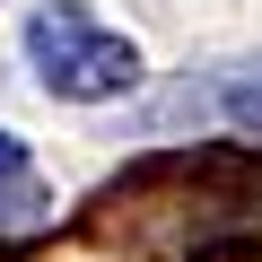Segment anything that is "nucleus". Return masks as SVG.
Instances as JSON below:
<instances>
[{
    "label": "nucleus",
    "mask_w": 262,
    "mask_h": 262,
    "mask_svg": "<svg viewBox=\"0 0 262 262\" xmlns=\"http://www.w3.org/2000/svg\"><path fill=\"white\" fill-rule=\"evenodd\" d=\"M35 219H53V192L27 166V140L0 131V236H9V227H35Z\"/></svg>",
    "instance_id": "f03ea898"
},
{
    "label": "nucleus",
    "mask_w": 262,
    "mask_h": 262,
    "mask_svg": "<svg viewBox=\"0 0 262 262\" xmlns=\"http://www.w3.org/2000/svg\"><path fill=\"white\" fill-rule=\"evenodd\" d=\"M219 105H227V122L245 131V140H262V70H245V79H227V96H219Z\"/></svg>",
    "instance_id": "7ed1b4c3"
},
{
    "label": "nucleus",
    "mask_w": 262,
    "mask_h": 262,
    "mask_svg": "<svg viewBox=\"0 0 262 262\" xmlns=\"http://www.w3.org/2000/svg\"><path fill=\"white\" fill-rule=\"evenodd\" d=\"M0 262H9V245H0Z\"/></svg>",
    "instance_id": "20e7f679"
},
{
    "label": "nucleus",
    "mask_w": 262,
    "mask_h": 262,
    "mask_svg": "<svg viewBox=\"0 0 262 262\" xmlns=\"http://www.w3.org/2000/svg\"><path fill=\"white\" fill-rule=\"evenodd\" d=\"M27 61L44 79V96H70V105H96V96H122L140 79V44L96 27L79 0H44L27 18Z\"/></svg>",
    "instance_id": "f257e3e1"
}]
</instances>
